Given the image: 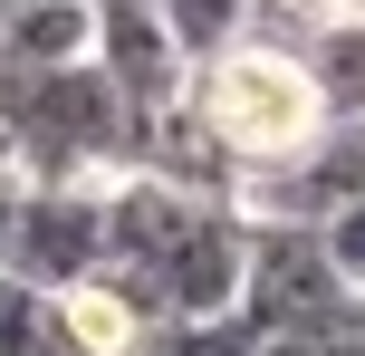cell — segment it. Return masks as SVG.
I'll return each instance as SVG.
<instances>
[{
  "mask_svg": "<svg viewBox=\"0 0 365 356\" xmlns=\"http://www.w3.org/2000/svg\"><path fill=\"white\" fill-rule=\"evenodd\" d=\"M182 126L221 154L231 183H279L289 164H308L327 145V106H317V77L298 68L289 39L269 29H240L221 49H202L182 68Z\"/></svg>",
  "mask_w": 365,
  "mask_h": 356,
  "instance_id": "1",
  "label": "cell"
},
{
  "mask_svg": "<svg viewBox=\"0 0 365 356\" xmlns=\"http://www.w3.org/2000/svg\"><path fill=\"white\" fill-rule=\"evenodd\" d=\"M0 145L19 183H115L145 164L154 116L96 58H68L38 77H0Z\"/></svg>",
  "mask_w": 365,
  "mask_h": 356,
  "instance_id": "2",
  "label": "cell"
},
{
  "mask_svg": "<svg viewBox=\"0 0 365 356\" xmlns=\"http://www.w3.org/2000/svg\"><path fill=\"white\" fill-rule=\"evenodd\" d=\"M106 260V183H10L0 222V270L38 289H68Z\"/></svg>",
  "mask_w": 365,
  "mask_h": 356,
  "instance_id": "3",
  "label": "cell"
},
{
  "mask_svg": "<svg viewBox=\"0 0 365 356\" xmlns=\"http://www.w3.org/2000/svg\"><path fill=\"white\" fill-rule=\"evenodd\" d=\"M87 58L145 116H164L173 96H182V68H192V49L173 39V19L154 10V0H87Z\"/></svg>",
  "mask_w": 365,
  "mask_h": 356,
  "instance_id": "4",
  "label": "cell"
},
{
  "mask_svg": "<svg viewBox=\"0 0 365 356\" xmlns=\"http://www.w3.org/2000/svg\"><path fill=\"white\" fill-rule=\"evenodd\" d=\"M289 49L317 77L327 126H365V19H308V29H289Z\"/></svg>",
  "mask_w": 365,
  "mask_h": 356,
  "instance_id": "5",
  "label": "cell"
},
{
  "mask_svg": "<svg viewBox=\"0 0 365 356\" xmlns=\"http://www.w3.org/2000/svg\"><path fill=\"white\" fill-rule=\"evenodd\" d=\"M58 318H68V347H77V356H135V347L154 337V318L106 280V270H87V280L58 289Z\"/></svg>",
  "mask_w": 365,
  "mask_h": 356,
  "instance_id": "6",
  "label": "cell"
},
{
  "mask_svg": "<svg viewBox=\"0 0 365 356\" xmlns=\"http://www.w3.org/2000/svg\"><path fill=\"white\" fill-rule=\"evenodd\" d=\"M87 58V0H19L0 19V77H38Z\"/></svg>",
  "mask_w": 365,
  "mask_h": 356,
  "instance_id": "7",
  "label": "cell"
},
{
  "mask_svg": "<svg viewBox=\"0 0 365 356\" xmlns=\"http://www.w3.org/2000/svg\"><path fill=\"white\" fill-rule=\"evenodd\" d=\"M0 356H77L68 347V318H58V289L0 270Z\"/></svg>",
  "mask_w": 365,
  "mask_h": 356,
  "instance_id": "8",
  "label": "cell"
},
{
  "mask_svg": "<svg viewBox=\"0 0 365 356\" xmlns=\"http://www.w3.org/2000/svg\"><path fill=\"white\" fill-rule=\"evenodd\" d=\"M317 250H327V270H336V289H365V193H346V203H327L317 212Z\"/></svg>",
  "mask_w": 365,
  "mask_h": 356,
  "instance_id": "9",
  "label": "cell"
},
{
  "mask_svg": "<svg viewBox=\"0 0 365 356\" xmlns=\"http://www.w3.org/2000/svg\"><path fill=\"white\" fill-rule=\"evenodd\" d=\"M154 10H164L173 19V39H182V49H221V39H240V29H250V0H154Z\"/></svg>",
  "mask_w": 365,
  "mask_h": 356,
  "instance_id": "10",
  "label": "cell"
},
{
  "mask_svg": "<svg viewBox=\"0 0 365 356\" xmlns=\"http://www.w3.org/2000/svg\"><path fill=\"white\" fill-rule=\"evenodd\" d=\"M317 19H365V0H317Z\"/></svg>",
  "mask_w": 365,
  "mask_h": 356,
  "instance_id": "11",
  "label": "cell"
}]
</instances>
